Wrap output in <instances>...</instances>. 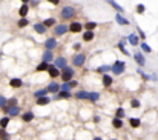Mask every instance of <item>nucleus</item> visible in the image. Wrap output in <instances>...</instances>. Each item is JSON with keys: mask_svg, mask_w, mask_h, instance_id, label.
<instances>
[{"mask_svg": "<svg viewBox=\"0 0 158 140\" xmlns=\"http://www.w3.org/2000/svg\"><path fill=\"white\" fill-rule=\"evenodd\" d=\"M97 26H98L97 22H86V23L83 25V29H86V31H94Z\"/></svg>", "mask_w": 158, "mask_h": 140, "instance_id": "72a5a7b5", "label": "nucleus"}, {"mask_svg": "<svg viewBox=\"0 0 158 140\" xmlns=\"http://www.w3.org/2000/svg\"><path fill=\"white\" fill-rule=\"evenodd\" d=\"M140 48H141L143 54H150V52H152V48L146 43V40H141V42H140Z\"/></svg>", "mask_w": 158, "mask_h": 140, "instance_id": "cd10ccee", "label": "nucleus"}, {"mask_svg": "<svg viewBox=\"0 0 158 140\" xmlns=\"http://www.w3.org/2000/svg\"><path fill=\"white\" fill-rule=\"evenodd\" d=\"M0 140H11V134L3 128H0Z\"/></svg>", "mask_w": 158, "mask_h": 140, "instance_id": "e433bc0d", "label": "nucleus"}, {"mask_svg": "<svg viewBox=\"0 0 158 140\" xmlns=\"http://www.w3.org/2000/svg\"><path fill=\"white\" fill-rule=\"evenodd\" d=\"M94 39H95V32L94 31H85L83 32V42L89 43V42H92Z\"/></svg>", "mask_w": 158, "mask_h": 140, "instance_id": "a878e982", "label": "nucleus"}, {"mask_svg": "<svg viewBox=\"0 0 158 140\" xmlns=\"http://www.w3.org/2000/svg\"><path fill=\"white\" fill-rule=\"evenodd\" d=\"M66 32H69V28H68V25L66 23H57L56 26H54V36H65Z\"/></svg>", "mask_w": 158, "mask_h": 140, "instance_id": "423d86ee", "label": "nucleus"}, {"mask_svg": "<svg viewBox=\"0 0 158 140\" xmlns=\"http://www.w3.org/2000/svg\"><path fill=\"white\" fill-rule=\"evenodd\" d=\"M56 68H58V69H63L65 66L68 65V60H66V57H63V56H60V57H56L54 59V63H52Z\"/></svg>", "mask_w": 158, "mask_h": 140, "instance_id": "9d476101", "label": "nucleus"}, {"mask_svg": "<svg viewBox=\"0 0 158 140\" xmlns=\"http://www.w3.org/2000/svg\"><path fill=\"white\" fill-rule=\"evenodd\" d=\"M34 119H36V114H34L32 111H25V112H22V122L31 123Z\"/></svg>", "mask_w": 158, "mask_h": 140, "instance_id": "a211bd4d", "label": "nucleus"}, {"mask_svg": "<svg viewBox=\"0 0 158 140\" xmlns=\"http://www.w3.org/2000/svg\"><path fill=\"white\" fill-rule=\"evenodd\" d=\"M54 100H69L72 97V92L71 91H58L57 94H54Z\"/></svg>", "mask_w": 158, "mask_h": 140, "instance_id": "f8f14e48", "label": "nucleus"}, {"mask_svg": "<svg viewBox=\"0 0 158 140\" xmlns=\"http://www.w3.org/2000/svg\"><path fill=\"white\" fill-rule=\"evenodd\" d=\"M48 92H49V94H57V92L60 91V83L58 82H56V80H52L51 83H48Z\"/></svg>", "mask_w": 158, "mask_h": 140, "instance_id": "ddd939ff", "label": "nucleus"}, {"mask_svg": "<svg viewBox=\"0 0 158 140\" xmlns=\"http://www.w3.org/2000/svg\"><path fill=\"white\" fill-rule=\"evenodd\" d=\"M126 71V62L123 60H115L114 65H111V72L114 76H121Z\"/></svg>", "mask_w": 158, "mask_h": 140, "instance_id": "7ed1b4c3", "label": "nucleus"}, {"mask_svg": "<svg viewBox=\"0 0 158 140\" xmlns=\"http://www.w3.org/2000/svg\"><path fill=\"white\" fill-rule=\"evenodd\" d=\"M29 12V3H22V6L19 8V16L20 17H26Z\"/></svg>", "mask_w": 158, "mask_h": 140, "instance_id": "393cba45", "label": "nucleus"}, {"mask_svg": "<svg viewBox=\"0 0 158 140\" xmlns=\"http://www.w3.org/2000/svg\"><path fill=\"white\" fill-rule=\"evenodd\" d=\"M49 65H51V63L43 62V60H42V62H40V63L36 66V72H46L48 69H49Z\"/></svg>", "mask_w": 158, "mask_h": 140, "instance_id": "b1692460", "label": "nucleus"}, {"mask_svg": "<svg viewBox=\"0 0 158 140\" xmlns=\"http://www.w3.org/2000/svg\"><path fill=\"white\" fill-rule=\"evenodd\" d=\"M89 102L91 103H97L98 100H100V92H97V91H91L89 92Z\"/></svg>", "mask_w": 158, "mask_h": 140, "instance_id": "c756f323", "label": "nucleus"}, {"mask_svg": "<svg viewBox=\"0 0 158 140\" xmlns=\"http://www.w3.org/2000/svg\"><path fill=\"white\" fill-rule=\"evenodd\" d=\"M117 46H118V49H120V52H121V54H125V56H127V57L130 56V52H129V51H127V49H126L123 45H117Z\"/></svg>", "mask_w": 158, "mask_h": 140, "instance_id": "a18cd8bd", "label": "nucleus"}, {"mask_svg": "<svg viewBox=\"0 0 158 140\" xmlns=\"http://www.w3.org/2000/svg\"><path fill=\"white\" fill-rule=\"evenodd\" d=\"M69 85H71V88H75V86H78V82H77V80H71V82H69Z\"/></svg>", "mask_w": 158, "mask_h": 140, "instance_id": "8fccbe9b", "label": "nucleus"}, {"mask_svg": "<svg viewBox=\"0 0 158 140\" xmlns=\"http://www.w3.org/2000/svg\"><path fill=\"white\" fill-rule=\"evenodd\" d=\"M29 3H31L29 6H38V0H31Z\"/></svg>", "mask_w": 158, "mask_h": 140, "instance_id": "864d4df0", "label": "nucleus"}, {"mask_svg": "<svg viewBox=\"0 0 158 140\" xmlns=\"http://www.w3.org/2000/svg\"><path fill=\"white\" fill-rule=\"evenodd\" d=\"M49 92H48V88H42V89H37L34 91V97L38 99V97H43V96H48Z\"/></svg>", "mask_w": 158, "mask_h": 140, "instance_id": "f704fd0d", "label": "nucleus"}, {"mask_svg": "<svg viewBox=\"0 0 158 140\" xmlns=\"http://www.w3.org/2000/svg\"><path fill=\"white\" fill-rule=\"evenodd\" d=\"M77 16V9L74 8V6L68 5V6H63L60 11V17L61 20H65V22H72V19Z\"/></svg>", "mask_w": 158, "mask_h": 140, "instance_id": "f257e3e1", "label": "nucleus"}, {"mask_svg": "<svg viewBox=\"0 0 158 140\" xmlns=\"http://www.w3.org/2000/svg\"><path fill=\"white\" fill-rule=\"evenodd\" d=\"M74 97L77 100H88L89 99V91H85V89H80L74 94Z\"/></svg>", "mask_w": 158, "mask_h": 140, "instance_id": "5701e85b", "label": "nucleus"}, {"mask_svg": "<svg viewBox=\"0 0 158 140\" xmlns=\"http://www.w3.org/2000/svg\"><path fill=\"white\" fill-rule=\"evenodd\" d=\"M92 140H103L100 136H95V137H92Z\"/></svg>", "mask_w": 158, "mask_h": 140, "instance_id": "5fc2aeb1", "label": "nucleus"}, {"mask_svg": "<svg viewBox=\"0 0 158 140\" xmlns=\"http://www.w3.org/2000/svg\"><path fill=\"white\" fill-rule=\"evenodd\" d=\"M105 2H106L109 6H112V8H114L117 12H120V14H125V8H123L120 3H117L115 0H105Z\"/></svg>", "mask_w": 158, "mask_h": 140, "instance_id": "f3484780", "label": "nucleus"}, {"mask_svg": "<svg viewBox=\"0 0 158 140\" xmlns=\"http://www.w3.org/2000/svg\"><path fill=\"white\" fill-rule=\"evenodd\" d=\"M2 111H3V114L5 116H8V117H17V116H20V112H22V108H20L19 105H16V106H3L2 108Z\"/></svg>", "mask_w": 158, "mask_h": 140, "instance_id": "39448f33", "label": "nucleus"}, {"mask_svg": "<svg viewBox=\"0 0 158 140\" xmlns=\"http://www.w3.org/2000/svg\"><path fill=\"white\" fill-rule=\"evenodd\" d=\"M28 25H29V20L26 19V17H20L19 22H17V26H19V28H26Z\"/></svg>", "mask_w": 158, "mask_h": 140, "instance_id": "c9c22d12", "label": "nucleus"}, {"mask_svg": "<svg viewBox=\"0 0 158 140\" xmlns=\"http://www.w3.org/2000/svg\"><path fill=\"white\" fill-rule=\"evenodd\" d=\"M111 140H118V139H115V137H114V139H111Z\"/></svg>", "mask_w": 158, "mask_h": 140, "instance_id": "4d7b16f0", "label": "nucleus"}, {"mask_svg": "<svg viewBox=\"0 0 158 140\" xmlns=\"http://www.w3.org/2000/svg\"><path fill=\"white\" fill-rule=\"evenodd\" d=\"M6 103H8V99H6L5 96L0 94V109H2L3 106H6Z\"/></svg>", "mask_w": 158, "mask_h": 140, "instance_id": "49530a36", "label": "nucleus"}, {"mask_svg": "<svg viewBox=\"0 0 158 140\" xmlns=\"http://www.w3.org/2000/svg\"><path fill=\"white\" fill-rule=\"evenodd\" d=\"M123 119H117V117H114L112 119V126H114V129H121L123 128Z\"/></svg>", "mask_w": 158, "mask_h": 140, "instance_id": "7c9ffc66", "label": "nucleus"}, {"mask_svg": "<svg viewBox=\"0 0 158 140\" xmlns=\"http://www.w3.org/2000/svg\"><path fill=\"white\" fill-rule=\"evenodd\" d=\"M72 48H74L75 51H80V49H81V43H78V42H77V43H74V45H72Z\"/></svg>", "mask_w": 158, "mask_h": 140, "instance_id": "09e8293b", "label": "nucleus"}, {"mask_svg": "<svg viewBox=\"0 0 158 140\" xmlns=\"http://www.w3.org/2000/svg\"><path fill=\"white\" fill-rule=\"evenodd\" d=\"M101 83H103L105 88H111L112 83H114L112 76H109V72H107V74H101Z\"/></svg>", "mask_w": 158, "mask_h": 140, "instance_id": "dca6fc26", "label": "nucleus"}, {"mask_svg": "<svg viewBox=\"0 0 158 140\" xmlns=\"http://www.w3.org/2000/svg\"><path fill=\"white\" fill-rule=\"evenodd\" d=\"M20 2H22V3H29L31 0H20Z\"/></svg>", "mask_w": 158, "mask_h": 140, "instance_id": "6e6d98bb", "label": "nucleus"}, {"mask_svg": "<svg viewBox=\"0 0 158 140\" xmlns=\"http://www.w3.org/2000/svg\"><path fill=\"white\" fill-rule=\"evenodd\" d=\"M48 2H49L51 5H54V6H57V5L61 2V0H48Z\"/></svg>", "mask_w": 158, "mask_h": 140, "instance_id": "3c124183", "label": "nucleus"}, {"mask_svg": "<svg viewBox=\"0 0 158 140\" xmlns=\"http://www.w3.org/2000/svg\"><path fill=\"white\" fill-rule=\"evenodd\" d=\"M135 12H137V14H144V12H146V6H144L143 3H138V5H137L135 6Z\"/></svg>", "mask_w": 158, "mask_h": 140, "instance_id": "4c0bfd02", "label": "nucleus"}, {"mask_svg": "<svg viewBox=\"0 0 158 140\" xmlns=\"http://www.w3.org/2000/svg\"><path fill=\"white\" fill-rule=\"evenodd\" d=\"M149 82H158V76L157 74H149Z\"/></svg>", "mask_w": 158, "mask_h": 140, "instance_id": "de8ad7c7", "label": "nucleus"}, {"mask_svg": "<svg viewBox=\"0 0 158 140\" xmlns=\"http://www.w3.org/2000/svg\"><path fill=\"white\" fill-rule=\"evenodd\" d=\"M8 106H16V105H19V99L17 97H11V99H8V103H6Z\"/></svg>", "mask_w": 158, "mask_h": 140, "instance_id": "c03bdc74", "label": "nucleus"}, {"mask_svg": "<svg viewBox=\"0 0 158 140\" xmlns=\"http://www.w3.org/2000/svg\"><path fill=\"white\" fill-rule=\"evenodd\" d=\"M92 120H94L95 123H100V120H101V119H100V116H97V114H95V116L92 117Z\"/></svg>", "mask_w": 158, "mask_h": 140, "instance_id": "603ef678", "label": "nucleus"}, {"mask_svg": "<svg viewBox=\"0 0 158 140\" xmlns=\"http://www.w3.org/2000/svg\"><path fill=\"white\" fill-rule=\"evenodd\" d=\"M68 28H69V32H72V34H78V32L83 31V23H80V22H71L69 25H68Z\"/></svg>", "mask_w": 158, "mask_h": 140, "instance_id": "1a4fd4ad", "label": "nucleus"}, {"mask_svg": "<svg viewBox=\"0 0 158 140\" xmlns=\"http://www.w3.org/2000/svg\"><path fill=\"white\" fill-rule=\"evenodd\" d=\"M129 125H130V128H138V126L141 125V119L130 117V119H129Z\"/></svg>", "mask_w": 158, "mask_h": 140, "instance_id": "2f4dec72", "label": "nucleus"}, {"mask_svg": "<svg viewBox=\"0 0 158 140\" xmlns=\"http://www.w3.org/2000/svg\"><path fill=\"white\" fill-rule=\"evenodd\" d=\"M48 76H49L52 80H56L57 77H60V69L56 68V66L51 63V65H49V69H48Z\"/></svg>", "mask_w": 158, "mask_h": 140, "instance_id": "6ab92c4d", "label": "nucleus"}, {"mask_svg": "<svg viewBox=\"0 0 158 140\" xmlns=\"http://www.w3.org/2000/svg\"><path fill=\"white\" fill-rule=\"evenodd\" d=\"M125 116H126V112H125L123 108H117L115 109V117L117 119H125Z\"/></svg>", "mask_w": 158, "mask_h": 140, "instance_id": "58836bf2", "label": "nucleus"}, {"mask_svg": "<svg viewBox=\"0 0 158 140\" xmlns=\"http://www.w3.org/2000/svg\"><path fill=\"white\" fill-rule=\"evenodd\" d=\"M86 63V54L85 52H77L72 56V66L74 68H83Z\"/></svg>", "mask_w": 158, "mask_h": 140, "instance_id": "20e7f679", "label": "nucleus"}, {"mask_svg": "<svg viewBox=\"0 0 158 140\" xmlns=\"http://www.w3.org/2000/svg\"><path fill=\"white\" fill-rule=\"evenodd\" d=\"M140 106H141V103H140V100L138 99H132V100H130V108H134V109H138L140 108Z\"/></svg>", "mask_w": 158, "mask_h": 140, "instance_id": "ea45409f", "label": "nucleus"}, {"mask_svg": "<svg viewBox=\"0 0 158 140\" xmlns=\"http://www.w3.org/2000/svg\"><path fill=\"white\" fill-rule=\"evenodd\" d=\"M9 122H11V117H8V116H3L2 119H0V128L6 129V128H8V125H9Z\"/></svg>", "mask_w": 158, "mask_h": 140, "instance_id": "473e14b6", "label": "nucleus"}, {"mask_svg": "<svg viewBox=\"0 0 158 140\" xmlns=\"http://www.w3.org/2000/svg\"><path fill=\"white\" fill-rule=\"evenodd\" d=\"M45 48L49 49V51H54L56 48H58V40L56 39V36L48 37V39L45 40Z\"/></svg>", "mask_w": 158, "mask_h": 140, "instance_id": "0eeeda50", "label": "nucleus"}, {"mask_svg": "<svg viewBox=\"0 0 158 140\" xmlns=\"http://www.w3.org/2000/svg\"><path fill=\"white\" fill-rule=\"evenodd\" d=\"M54 52L52 51H49V49H45L43 51V54H42V60L43 62H48V63H52L54 62Z\"/></svg>", "mask_w": 158, "mask_h": 140, "instance_id": "aec40b11", "label": "nucleus"}, {"mask_svg": "<svg viewBox=\"0 0 158 140\" xmlns=\"http://www.w3.org/2000/svg\"><path fill=\"white\" fill-rule=\"evenodd\" d=\"M72 88H71V85H69V82H61L60 83V91H71Z\"/></svg>", "mask_w": 158, "mask_h": 140, "instance_id": "a19ab883", "label": "nucleus"}, {"mask_svg": "<svg viewBox=\"0 0 158 140\" xmlns=\"http://www.w3.org/2000/svg\"><path fill=\"white\" fill-rule=\"evenodd\" d=\"M32 28H34V31H36L37 34H40V36H43V34H46V32H48V28H46L43 23H34Z\"/></svg>", "mask_w": 158, "mask_h": 140, "instance_id": "412c9836", "label": "nucleus"}, {"mask_svg": "<svg viewBox=\"0 0 158 140\" xmlns=\"http://www.w3.org/2000/svg\"><path fill=\"white\" fill-rule=\"evenodd\" d=\"M115 22L118 23L120 26H129L130 25V22L125 17V14H120V12H117V14H115Z\"/></svg>", "mask_w": 158, "mask_h": 140, "instance_id": "4468645a", "label": "nucleus"}, {"mask_svg": "<svg viewBox=\"0 0 158 140\" xmlns=\"http://www.w3.org/2000/svg\"><path fill=\"white\" fill-rule=\"evenodd\" d=\"M134 60L135 63L140 66V68H143V66H146V57H144V54L141 51H135L134 52Z\"/></svg>", "mask_w": 158, "mask_h": 140, "instance_id": "6e6552de", "label": "nucleus"}, {"mask_svg": "<svg viewBox=\"0 0 158 140\" xmlns=\"http://www.w3.org/2000/svg\"><path fill=\"white\" fill-rule=\"evenodd\" d=\"M95 72L97 74H107V72H111V65H101L98 68H95Z\"/></svg>", "mask_w": 158, "mask_h": 140, "instance_id": "bb28decb", "label": "nucleus"}, {"mask_svg": "<svg viewBox=\"0 0 158 140\" xmlns=\"http://www.w3.org/2000/svg\"><path fill=\"white\" fill-rule=\"evenodd\" d=\"M137 72H138V74L141 76V79L144 80V82H149V74H146V72H144L141 68H138V69H137Z\"/></svg>", "mask_w": 158, "mask_h": 140, "instance_id": "37998d69", "label": "nucleus"}, {"mask_svg": "<svg viewBox=\"0 0 158 140\" xmlns=\"http://www.w3.org/2000/svg\"><path fill=\"white\" fill-rule=\"evenodd\" d=\"M126 40H127V43L129 45H132V46H138L140 45V37H138V34H135V32H132V34H129L127 37H126Z\"/></svg>", "mask_w": 158, "mask_h": 140, "instance_id": "2eb2a0df", "label": "nucleus"}, {"mask_svg": "<svg viewBox=\"0 0 158 140\" xmlns=\"http://www.w3.org/2000/svg\"><path fill=\"white\" fill-rule=\"evenodd\" d=\"M52 102V99L49 97V96H43V97H38L37 100H36V103L38 105V106H46V105H49Z\"/></svg>", "mask_w": 158, "mask_h": 140, "instance_id": "4be33fe9", "label": "nucleus"}, {"mask_svg": "<svg viewBox=\"0 0 158 140\" xmlns=\"http://www.w3.org/2000/svg\"><path fill=\"white\" fill-rule=\"evenodd\" d=\"M135 28H137V34H138L140 40H146V32H144L140 26H135Z\"/></svg>", "mask_w": 158, "mask_h": 140, "instance_id": "79ce46f5", "label": "nucleus"}, {"mask_svg": "<svg viewBox=\"0 0 158 140\" xmlns=\"http://www.w3.org/2000/svg\"><path fill=\"white\" fill-rule=\"evenodd\" d=\"M75 76V68L71 65H66L63 69H60V79L61 82H71Z\"/></svg>", "mask_w": 158, "mask_h": 140, "instance_id": "f03ea898", "label": "nucleus"}, {"mask_svg": "<svg viewBox=\"0 0 158 140\" xmlns=\"http://www.w3.org/2000/svg\"><path fill=\"white\" fill-rule=\"evenodd\" d=\"M42 23H43V25L46 26L48 29H49V28H54V26L57 25V20L54 19V17H49V19H45V20H43Z\"/></svg>", "mask_w": 158, "mask_h": 140, "instance_id": "c85d7f7f", "label": "nucleus"}, {"mask_svg": "<svg viewBox=\"0 0 158 140\" xmlns=\"http://www.w3.org/2000/svg\"><path fill=\"white\" fill-rule=\"evenodd\" d=\"M9 86L12 89H20V88H23V80L19 77H12V79H9Z\"/></svg>", "mask_w": 158, "mask_h": 140, "instance_id": "9b49d317", "label": "nucleus"}]
</instances>
